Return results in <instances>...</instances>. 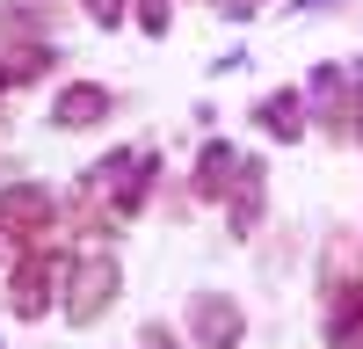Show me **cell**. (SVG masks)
Segmentation results:
<instances>
[{
    "label": "cell",
    "mask_w": 363,
    "mask_h": 349,
    "mask_svg": "<svg viewBox=\"0 0 363 349\" xmlns=\"http://www.w3.org/2000/svg\"><path fill=\"white\" fill-rule=\"evenodd\" d=\"M58 277H66V255H58L51 240L22 248L15 277H8V313H15V320H44V313H51V299H58Z\"/></svg>",
    "instance_id": "cell-1"
},
{
    "label": "cell",
    "mask_w": 363,
    "mask_h": 349,
    "mask_svg": "<svg viewBox=\"0 0 363 349\" xmlns=\"http://www.w3.org/2000/svg\"><path fill=\"white\" fill-rule=\"evenodd\" d=\"M116 291H124L116 255H80V262H66V320H73V328H95Z\"/></svg>",
    "instance_id": "cell-2"
},
{
    "label": "cell",
    "mask_w": 363,
    "mask_h": 349,
    "mask_svg": "<svg viewBox=\"0 0 363 349\" xmlns=\"http://www.w3.org/2000/svg\"><path fill=\"white\" fill-rule=\"evenodd\" d=\"M58 233V196L44 182H8L0 189V240H15V248H37Z\"/></svg>",
    "instance_id": "cell-3"
},
{
    "label": "cell",
    "mask_w": 363,
    "mask_h": 349,
    "mask_svg": "<svg viewBox=\"0 0 363 349\" xmlns=\"http://www.w3.org/2000/svg\"><path fill=\"white\" fill-rule=\"evenodd\" d=\"M189 342L196 349H240L247 342V313H240L225 291H196L189 299Z\"/></svg>",
    "instance_id": "cell-4"
},
{
    "label": "cell",
    "mask_w": 363,
    "mask_h": 349,
    "mask_svg": "<svg viewBox=\"0 0 363 349\" xmlns=\"http://www.w3.org/2000/svg\"><path fill=\"white\" fill-rule=\"evenodd\" d=\"M102 116H116V95L102 80H73V87H58V102H51V124L58 131H95Z\"/></svg>",
    "instance_id": "cell-5"
},
{
    "label": "cell",
    "mask_w": 363,
    "mask_h": 349,
    "mask_svg": "<svg viewBox=\"0 0 363 349\" xmlns=\"http://www.w3.org/2000/svg\"><path fill=\"white\" fill-rule=\"evenodd\" d=\"M262 211H269V167H262V160H240L233 189H225V226H233V233H255Z\"/></svg>",
    "instance_id": "cell-6"
},
{
    "label": "cell",
    "mask_w": 363,
    "mask_h": 349,
    "mask_svg": "<svg viewBox=\"0 0 363 349\" xmlns=\"http://www.w3.org/2000/svg\"><path fill=\"white\" fill-rule=\"evenodd\" d=\"M66 0H0V37H29L44 44V29H58Z\"/></svg>",
    "instance_id": "cell-7"
},
{
    "label": "cell",
    "mask_w": 363,
    "mask_h": 349,
    "mask_svg": "<svg viewBox=\"0 0 363 349\" xmlns=\"http://www.w3.org/2000/svg\"><path fill=\"white\" fill-rule=\"evenodd\" d=\"M313 102H320V131L349 145V73H342V66H320V80H313Z\"/></svg>",
    "instance_id": "cell-8"
},
{
    "label": "cell",
    "mask_w": 363,
    "mask_h": 349,
    "mask_svg": "<svg viewBox=\"0 0 363 349\" xmlns=\"http://www.w3.org/2000/svg\"><path fill=\"white\" fill-rule=\"evenodd\" d=\"M255 116H262V131H269V138H306V95H298V87H277V95H262V102H255Z\"/></svg>",
    "instance_id": "cell-9"
},
{
    "label": "cell",
    "mask_w": 363,
    "mask_h": 349,
    "mask_svg": "<svg viewBox=\"0 0 363 349\" xmlns=\"http://www.w3.org/2000/svg\"><path fill=\"white\" fill-rule=\"evenodd\" d=\"M233 174H240V153L225 138H203V153H196V196H225Z\"/></svg>",
    "instance_id": "cell-10"
},
{
    "label": "cell",
    "mask_w": 363,
    "mask_h": 349,
    "mask_svg": "<svg viewBox=\"0 0 363 349\" xmlns=\"http://www.w3.org/2000/svg\"><path fill=\"white\" fill-rule=\"evenodd\" d=\"M138 29L145 37H167L174 29V0H138Z\"/></svg>",
    "instance_id": "cell-11"
},
{
    "label": "cell",
    "mask_w": 363,
    "mask_h": 349,
    "mask_svg": "<svg viewBox=\"0 0 363 349\" xmlns=\"http://www.w3.org/2000/svg\"><path fill=\"white\" fill-rule=\"evenodd\" d=\"M80 15L95 22V29H116V22H124L131 8H124V0H80Z\"/></svg>",
    "instance_id": "cell-12"
},
{
    "label": "cell",
    "mask_w": 363,
    "mask_h": 349,
    "mask_svg": "<svg viewBox=\"0 0 363 349\" xmlns=\"http://www.w3.org/2000/svg\"><path fill=\"white\" fill-rule=\"evenodd\" d=\"M349 116H356L349 131H356V145H363V66H356V95H349Z\"/></svg>",
    "instance_id": "cell-13"
},
{
    "label": "cell",
    "mask_w": 363,
    "mask_h": 349,
    "mask_svg": "<svg viewBox=\"0 0 363 349\" xmlns=\"http://www.w3.org/2000/svg\"><path fill=\"white\" fill-rule=\"evenodd\" d=\"M218 8H225V15H255L262 0H218Z\"/></svg>",
    "instance_id": "cell-14"
}]
</instances>
